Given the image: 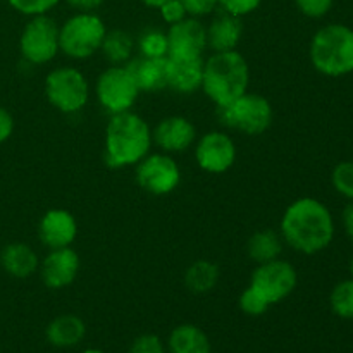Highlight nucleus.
Wrapping results in <instances>:
<instances>
[{
  "label": "nucleus",
  "instance_id": "1",
  "mask_svg": "<svg viewBox=\"0 0 353 353\" xmlns=\"http://www.w3.org/2000/svg\"><path fill=\"white\" fill-rule=\"evenodd\" d=\"M283 241L305 255L326 250L334 238V219L321 200L302 196L286 207L279 224Z\"/></svg>",
  "mask_w": 353,
  "mask_h": 353
},
{
  "label": "nucleus",
  "instance_id": "2",
  "mask_svg": "<svg viewBox=\"0 0 353 353\" xmlns=\"http://www.w3.org/2000/svg\"><path fill=\"white\" fill-rule=\"evenodd\" d=\"M152 128L133 110L114 114L105 126V164L109 168H131L150 154Z\"/></svg>",
  "mask_w": 353,
  "mask_h": 353
},
{
  "label": "nucleus",
  "instance_id": "3",
  "mask_svg": "<svg viewBox=\"0 0 353 353\" xmlns=\"http://www.w3.org/2000/svg\"><path fill=\"white\" fill-rule=\"evenodd\" d=\"M250 65L238 50L212 52L203 61V93L214 105L221 107L233 102L248 92Z\"/></svg>",
  "mask_w": 353,
  "mask_h": 353
},
{
  "label": "nucleus",
  "instance_id": "4",
  "mask_svg": "<svg viewBox=\"0 0 353 353\" xmlns=\"http://www.w3.org/2000/svg\"><path fill=\"white\" fill-rule=\"evenodd\" d=\"M309 57L317 72L330 78L353 72V30L347 24L331 23L314 33Z\"/></svg>",
  "mask_w": 353,
  "mask_h": 353
},
{
  "label": "nucleus",
  "instance_id": "5",
  "mask_svg": "<svg viewBox=\"0 0 353 353\" xmlns=\"http://www.w3.org/2000/svg\"><path fill=\"white\" fill-rule=\"evenodd\" d=\"M107 28L95 12H76L59 26V48L74 61H85L100 52Z\"/></svg>",
  "mask_w": 353,
  "mask_h": 353
},
{
  "label": "nucleus",
  "instance_id": "6",
  "mask_svg": "<svg viewBox=\"0 0 353 353\" xmlns=\"http://www.w3.org/2000/svg\"><path fill=\"white\" fill-rule=\"evenodd\" d=\"M217 117L221 124L248 137L264 134L272 126L274 112L272 105L264 95L245 92L233 102L217 107Z\"/></svg>",
  "mask_w": 353,
  "mask_h": 353
},
{
  "label": "nucleus",
  "instance_id": "7",
  "mask_svg": "<svg viewBox=\"0 0 353 353\" xmlns=\"http://www.w3.org/2000/svg\"><path fill=\"white\" fill-rule=\"evenodd\" d=\"M45 97L59 112H81L90 100V83L78 68L61 65L45 78Z\"/></svg>",
  "mask_w": 353,
  "mask_h": 353
},
{
  "label": "nucleus",
  "instance_id": "8",
  "mask_svg": "<svg viewBox=\"0 0 353 353\" xmlns=\"http://www.w3.org/2000/svg\"><path fill=\"white\" fill-rule=\"evenodd\" d=\"M140 93V88L126 64L109 65L97 78V100H99L100 107L110 116L133 109Z\"/></svg>",
  "mask_w": 353,
  "mask_h": 353
},
{
  "label": "nucleus",
  "instance_id": "9",
  "mask_svg": "<svg viewBox=\"0 0 353 353\" xmlns=\"http://www.w3.org/2000/svg\"><path fill=\"white\" fill-rule=\"evenodd\" d=\"M19 52L33 65L54 61L59 48V24L48 14L31 16L19 37Z\"/></svg>",
  "mask_w": 353,
  "mask_h": 353
},
{
  "label": "nucleus",
  "instance_id": "10",
  "mask_svg": "<svg viewBox=\"0 0 353 353\" xmlns=\"http://www.w3.org/2000/svg\"><path fill=\"white\" fill-rule=\"evenodd\" d=\"M299 285V272L281 257L276 261L257 264L250 278V288L262 296L269 307L283 302L295 292Z\"/></svg>",
  "mask_w": 353,
  "mask_h": 353
},
{
  "label": "nucleus",
  "instance_id": "11",
  "mask_svg": "<svg viewBox=\"0 0 353 353\" xmlns=\"http://www.w3.org/2000/svg\"><path fill=\"white\" fill-rule=\"evenodd\" d=\"M138 186L150 195H169L181 183V169L171 154L150 152L134 165Z\"/></svg>",
  "mask_w": 353,
  "mask_h": 353
},
{
  "label": "nucleus",
  "instance_id": "12",
  "mask_svg": "<svg viewBox=\"0 0 353 353\" xmlns=\"http://www.w3.org/2000/svg\"><path fill=\"white\" fill-rule=\"evenodd\" d=\"M195 161L202 171L210 174H223L230 171L236 161V145L224 131H209L195 147Z\"/></svg>",
  "mask_w": 353,
  "mask_h": 353
},
{
  "label": "nucleus",
  "instance_id": "13",
  "mask_svg": "<svg viewBox=\"0 0 353 353\" xmlns=\"http://www.w3.org/2000/svg\"><path fill=\"white\" fill-rule=\"evenodd\" d=\"M168 33L169 54L172 59H202L207 50V26L199 17L188 16L171 24Z\"/></svg>",
  "mask_w": 353,
  "mask_h": 353
},
{
  "label": "nucleus",
  "instance_id": "14",
  "mask_svg": "<svg viewBox=\"0 0 353 353\" xmlns=\"http://www.w3.org/2000/svg\"><path fill=\"white\" fill-rule=\"evenodd\" d=\"M81 268V261L74 248H55L40 261V278L50 290H64L76 281Z\"/></svg>",
  "mask_w": 353,
  "mask_h": 353
},
{
  "label": "nucleus",
  "instance_id": "15",
  "mask_svg": "<svg viewBox=\"0 0 353 353\" xmlns=\"http://www.w3.org/2000/svg\"><path fill=\"white\" fill-rule=\"evenodd\" d=\"M154 145L165 154H181L186 152L196 140V128L188 117L168 116L152 130Z\"/></svg>",
  "mask_w": 353,
  "mask_h": 353
},
{
  "label": "nucleus",
  "instance_id": "16",
  "mask_svg": "<svg viewBox=\"0 0 353 353\" xmlns=\"http://www.w3.org/2000/svg\"><path fill=\"white\" fill-rule=\"evenodd\" d=\"M78 236V221L69 210L50 209L41 216L38 238L48 250L71 247Z\"/></svg>",
  "mask_w": 353,
  "mask_h": 353
},
{
  "label": "nucleus",
  "instance_id": "17",
  "mask_svg": "<svg viewBox=\"0 0 353 353\" xmlns=\"http://www.w3.org/2000/svg\"><path fill=\"white\" fill-rule=\"evenodd\" d=\"M243 37V21L234 14L219 9L207 24V48L212 52L236 50Z\"/></svg>",
  "mask_w": 353,
  "mask_h": 353
},
{
  "label": "nucleus",
  "instance_id": "18",
  "mask_svg": "<svg viewBox=\"0 0 353 353\" xmlns=\"http://www.w3.org/2000/svg\"><path fill=\"white\" fill-rule=\"evenodd\" d=\"M203 57L202 59H172L168 57V88L190 95L202 88Z\"/></svg>",
  "mask_w": 353,
  "mask_h": 353
},
{
  "label": "nucleus",
  "instance_id": "19",
  "mask_svg": "<svg viewBox=\"0 0 353 353\" xmlns=\"http://www.w3.org/2000/svg\"><path fill=\"white\" fill-rule=\"evenodd\" d=\"M0 265L9 276L17 279L31 278L40 268L38 254L23 241H14L6 245L0 252Z\"/></svg>",
  "mask_w": 353,
  "mask_h": 353
},
{
  "label": "nucleus",
  "instance_id": "20",
  "mask_svg": "<svg viewBox=\"0 0 353 353\" xmlns=\"http://www.w3.org/2000/svg\"><path fill=\"white\" fill-rule=\"evenodd\" d=\"M140 92H161L168 88V57H134L128 62Z\"/></svg>",
  "mask_w": 353,
  "mask_h": 353
},
{
  "label": "nucleus",
  "instance_id": "21",
  "mask_svg": "<svg viewBox=\"0 0 353 353\" xmlns=\"http://www.w3.org/2000/svg\"><path fill=\"white\" fill-rule=\"evenodd\" d=\"M86 334V326L81 317L74 314L57 316L45 330L47 341L55 348H71L81 343Z\"/></svg>",
  "mask_w": 353,
  "mask_h": 353
},
{
  "label": "nucleus",
  "instance_id": "22",
  "mask_svg": "<svg viewBox=\"0 0 353 353\" xmlns=\"http://www.w3.org/2000/svg\"><path fill=\"white\" fill-rule=\"evenodd\" d=\"M283 248H285V241H283L281 233L271 228L255 231L247 241V254L255 264L276 261L281 257Z\"/></svg>",
  "mask_w": 353,
  "mask_h": 353
},
{
  "label": "nucleus",
  "instance_id": "23",
  "mask_svg": "<svg viewBox=\"0 0 353 353\" xmlns=\"http://www.w3.org/2000/svg\"><path fill=\"white\" fill-rule=\"evenodd\" d=\"M169 353H210V340L205 331L193 324L174 327L168 340Z\"/></svg>",
  "mask_w": 353,
  "mask_h": 353
},
{
  "label": "nucleus",
  "instance_id": "24",
  "mask_svg": "<svg viewBox=\"0 0 353 353\" xmlns=\"http://www.w3.org/2000/svg\"><path fill=\"white\" fill-rule=\"evenodd\" d=\"M137 40L124 30L107 31L100 52L112 65H124L133 59Z\"/></svg>",
  "mask_w": 353,
  "mask_h": 353
},
{
  "label": "nucleus",
  "instance_id": "25",
  "mask_svg": "<svg viewBox=\"0 0 353 353\" xmlns=\"http://www.w3.org/2000/svg\"><path fill=\"white\" fill-rule=\"evenodd\" d=\"M219 281V268L214 262L200 259L195 261L185 272V285L190 292L203 295L216 288Z\"/></svg>",
  "mask_w": 353,
  "mask_h": 353
},
{
  "label": "nucleus",
  "instance_id": "26",
  "mask_svg": "<svg viewBox=\"0 0 353 353\" xmlns=\"http://www.w3.org/2000/svg\"><path fill=\"white\" fill-rule=\"evenodd\" d=\"M137 48L141 57L164 59L169 54L168 33L157 28H148L138 37Z\"/></svg>",
  "mask_w": 353,
  "mask_h": 353
},
{
  "label": "nucleus",
  "instance_id": "27",
  "mask_svg": "<svg viewBox=\"0 0 353 353\" xmlns=\"http://www.w3.org/2000/svg\"><path fill=\"white\" fill-rule=\"evenodd\" d=\"M330 305L334 316L341 319H353V278L343 279L333 288Z\"/></svg>",
  "mask_w": 353,
  "mask_h": 353
},
{
  "label": "nucleus",
  "instance_id": "28",
  "mask_svg": "<svg viewBox=\"0 0 353 353\" xmlns=\"http://www.w3.org/2000/svg\"><path fill=\"white\" fill-rule=\"evenodd\" d=\"M333 188L345 199L353 200V161H343L336 164L331 172Z\"/></svg>",
  "mask_w": 353,
  "mask_h": 353
},
{
  "label": "nucleus",
  "instance_id": "29",
  "mask_svg": "<svg viewBox=\"0 0 353 353\" xmlns=\"http://www.w3.org/2000/svg\"><path fill=\"white\" fill-rule=\"evenodd\" d=\"M14 10L24 16H40L48 14V10L54 9L61 0H7Z\"/></svg>",
  "mask_w": 353,
  "mask_h": 353
},
{
  "label": "nucleus",
  "instance_id": "30",
  "mask_svg": "<svg viewBox=\"0 0 353 353\" xmlns=\"http://www.w3.org/2000/svg\"><path fill=\"white\" fill-rule=\"evenodd\" d=\"M238 305H240L241 312L254 317L262 316V314H265L269 310L268 303H265L264 300H262V296L259 295L254 288H250V286L241 292L240 299H238Z\"/></svg>",
  "mask_w": 353,
  "mask_h": 353
},
{
  "label": "nucleus",
  "instance_id": "31",
  "mask_svg": "<svg viewBox=\"0 0 353 353\" xmlns=\"http://www.w3.org/2000/svg\"><path fill=\"white\" fill-rule=\"evenodd\" d=\"M295 6L303 16L310 19H321L333 9L334 0H295Z\"/></svg>",
  "mask_w": 353,
  "mask_h": 353
},
{
  "label": "nucleus",
  "instance_id": "32",
  "mask_svg": "<svg viewBox=\"0 0 353 353\" xmlns=\"http://www.w3.org/2000/svg\"><path fill=\"white\" fill-rule=\"evenodd\" d=\"M128 353H165V347L157 334H141L131 343Z\"/></svg>",
  "mask_w": 353,
  "mask_h": 353
},
{
  "label": "nucleus",
  "instance_id": "33",
  "mask_svg": "<svg viewBox=\"0 0 353 353\" xmlns=\"http://www.w3.org/2000/svg\"><path fill=\"white\" fill-rule=\"evenodd\" d=\"M261 3L262 0H219V9L234 14L238 17H243L257 10Z\"/></svg>",
  "mask_w": 353,
  "mask_h": 353
},
{
  "label": "nucleus",
  "instance_id": "34",
  "mask_svg": "<svg viewBox=\"0 0 353 353\" xmlns=\"http://www.w3.org/2000/svg\"><path fill=\"white\" fill-rule=\"evenodd\" d=\"M159 10H161L162 21L169 24V26L188 17V10L183 6L181 0H168V2L159 7Z\"/></svg>",
  "mask_w": 353,
  "mask_h": 353
},
{
  "label": "nucleus",
  "instance_id": "35",
  "mask_svg": "<svg viewBox=\"0 0 353 353\" xmlns=\"http://www.w3.org/2000/svg\"><path fill=\"white\" fill-rule=\"evenodd\" d=\"M188 10V16L202 17L212 14L219 7V0H181Z\"/></svg>",
  "mask_w": 353,
  "mask_h": 353
},
{
  "label": "nucleus",
  "instance_id": "36",
  "mask_svg": "<svg viewBox=\"0 0 353 353\" xmlns=\"http://www.w3.org/2000/svg\"><path fill=\"white\" fill-rule=\"evenodd\" d=\"M14 133V117L3 105H0V145L6 143Z\"/></svg>",
  "mask_w": 353,
  "mask_h": 353
},
{
  "label": "nucleus",
  "instance_id": "37",
  "mask_svg": "<svg viewBox=\"0 0 353 353\" xmlns=\"http://www.w3.org/2000/svg\"><path fill=\"white\" fill-rule=\"evenodd\" d=\"M78 12H95L105 0H65Z\"/></svg>",
  "mask_w": 353,
  "mask_h": 353
},
{
  "label": "nucleus",
  "instance_id": "38",
  "mask_svg": "<svg viewBox=\"0 0 353 353\" xmlns=\"http://www.w3.org/2000/svg\"><path fill=\"white\" fill-rule=\"evenodd\" d=\"M341 221H343V228L347 231V234L350 236L353 241V200L347 203V207L343 209V214H341Z\"/></svg>",
  "mask_w": 353,
  "mask_h": 353
},
{
  "label": "nucleus",
  "instance_id": "39",
  "mask_svg": "<svg viewBox=\"0 0 353 353\" xmlns=\"http://www.w3.org/2000/svg\"><path fill=\"white\" fill-rule=\"evenodd\" d=\"M141 2L147 7H152V9H159V7H161L162 3L168 2V0H141Z\"/></svg>",
  "mask_w": 353,
  "mask_h": 353
},
{
  "label": "nucleus",
  "instance_id": "40",
  "mask_svg": "<svg viewBox=\"0 0 353 353\" xmlns=\"http://www.w3.org/2000/svg\"><path fill=\"white\" fill-rule=\"evenodd\" d=\"M83 353H103V352L99 350V348H88V350H85Z\"/></svg>",
  "mask_w": 353,
  "mask_h": 353
},
{
  "label": "nucleus",
  "instance_id": "41",
  "mask_svg": "<svg viewBox=\"0 0 353 353\" xmlns=\"http://www.w3.org/2000/svg\"><path fill=\"white\" fill-rule=\"evenodd\" d=\"M350 272H352V278H353V255H352V261H350Z\"/></svg>",
  "mask_w": 353,
  "mask_h": 353
}]
</instances>
